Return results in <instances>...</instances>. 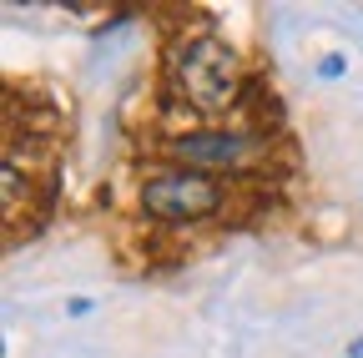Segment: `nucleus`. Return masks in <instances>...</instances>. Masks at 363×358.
Listing matches in <instances>:
<instances>
[{"mask_svg":"<svg viewBox=\"0 0 363 358\" xmlns=\"http://www.w3.org/2000/svg\"><path fill=\"white\" fill-rule=\"evenodd\" d=\"M233 197V187L222 177H207V172H192V167H167V172H152L136 202H142L147 217L157 222H202V217H217Z\"/></svg>","mask_w":363,"mask_h":358,"instance_id":"f03ea898","label":"nucleus"},{"mask_svg":"<svg viewBox=\"0 0 363 358\" xmlns=\"http://www.w3.org/2000/svg\"><path fill=\"white\" fill-rule=\"evenodd\" d=\"M172 162L177 167H192L207 177H227V172H242L252 167V157L262 152V137L247 126H197V131H182L172 137Z\"/></svg>","mask_w":363,"mask_h":358,"instance_id":"7ed1b4c3","label":"nucleus"},{"mask_svg":"<svg viewBox=\"0 0 363 358\" xmlns=\"http://www.w3.org/2000/svg\"><path fill=\"white\" fill-rule=\"evenodd\" d=\"M348 358H363V338H353V343H348Z\"/></svg>","mask_w":363,"mask_h":358,"instance_id":"20e7f679","label":"nucleus"},{"mask_svg":"<svg viewBox=\"0 0 363 358\" xmlns=\"http://www.w3.org/2000/svg\"><path fill=\"white\" fill-rule=\"evenodd\" d=\"M162 81H167V96L177 106L197 111V116H217L227 106H238V96H242L238 51L227 46L222 35H212V30L177 35L172 46H167Z\"/></svg>","mask_w":363,"mask_h":358,"instance_id":"f257e3e1","label":"nucleus"}]
</instances>
